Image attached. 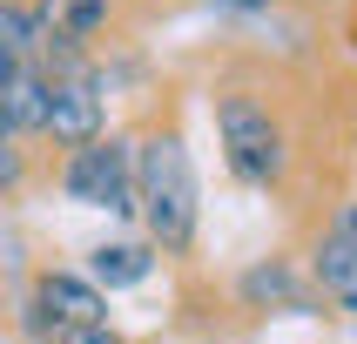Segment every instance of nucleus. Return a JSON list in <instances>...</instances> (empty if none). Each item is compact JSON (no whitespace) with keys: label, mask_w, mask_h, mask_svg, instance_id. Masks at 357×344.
Here are the masks:
<instances>
[{"label":"nucleus","mask_w":357,"mask_h":344,"mask_svg":"<svg viewBox=\"0 0 357 344\" xmlns=\"http://www.w3.org/2000/svg\"><path fill=\"white\" fill-rule=\"evenodd\" d=\"M135 209H142V223H149V237L162 250H189V237H196V169H189V149L176 135L142 142Z\"/></svg>","instance_id":"f257e3e1"},{"label":"nucleus","mask_w":357,"mask_h":344,"mask_svg":"<svg viewBox=\"0 0 357 344\" xmlns=\"http://www.w3.org/2000/svg\"><path fill=\"white\" fill-rule=\"evenodd\" d=\"M61 189L81 202V209H108V216H135V156L128 142L115 135H95L68 156V176Z\"/></svg>","instance_id":"f03ea898"},{"label":"nucleus","mask_w":357,"mask_h":344,"mask_svg":"<svg viewBox=\"0 0 357 344\" xmlns=\"http://www.w3.org/2000/svg\"><path fill=\"white\" fill-rule=\"evenodd\" d=\"M216 128H222V149H229V169H236L243 182H277L283 128L270 121V108H257L250 95H229L216 108Z\"/></svg>","instance_id":"7ed1b4c3"},{"label":"nucleus","mask_w":357,"mask_h":344,"mask_svg":"<svg viewBox=\"0 0 357 344\" xmlns=\"http://www.w3.org/2000/svg\"><path fill=\"white\" fill-rule=\"evenodd\" d=\"M54 142H95L101 135V81L81 68V61H68L61 75H47V121H40Z\"/></svg>","instance_id":"20e7f679"},{"label":"nucleus","mask_w":357,"mask_h":344,"mask_svg":"<svg viewBox=\"0 0 357 344\" xmlns=\"http://www.w3.org/2000/svg\"><path fill=\"white\" fill-rule=\"evenodd\" d=\"M68 324H108V297L95 283L68 277V270H47L40 277V317L34 331H68Z\"/></svg>","instance_id":"39448f33"},{"label":"nucleus","mask_w":357,"mask_h":344,"mask_svg":"<svg viewBox=\"0 0 357 344\" xmlns=\"http://www.w3.org/2000/svg\"><path fill=\"white\" fill-rule=\"evenodd\" d=\"M34 14H40V27H47V40L81 47V40L108 20V0H34Z\"/></svg>","instance_id":"423d86ee"},{"label":"nucleus","mask_w":357,"mask_h":344,"mask_svg":"<svg viewBox=\"0 0 357 344\" xmlns=\"http://www.w3.org/2000/svg\"><path fill=\"white\" fill-rule=\"evenodd\" d=\"M7 121L14 128H40L47 121V68H34V61H20V75L7 81Z\"/></svg>","instance_id":"0eeeda50"},{"label":"nucleus","mask_w":357,"mask_h":344,"mask_svg":"<svg viewBox=\"0 0 357 344\" xmlns=\"http://www.w3.org/2000/svg\"><path fill=\"white\" fill-rule=\"evenodd\" d=\"M317 283L344 304V311H357V243L324 237V250H317Z\"/></svg>","instance_id":"6e6552de"},{"label":"nucleus","mask_w":357,"mask_h":344,"mask_svg":"<svg viewBox=\"0 0 357 344\" xmlns=\"http://www.w3.org/2000/svg\"><path fill=\"white\" fill-rule=\"evenodd\" d=\"M0 47L20 54V61H34L40 47H47V27H40V14L27 0H0Z\"/></svg>","instance_id":"1a4fd4ad"},{"label":"nucleus","mask_w":357,"mask_h":344,"mask_svg":"<svg viewBox=\"0 0 357 344\" xmlns=\"http://www.w3.org/2000/svg\"><path fill=\"white\" fill-rule=\"evenodd\" d=\"M243 297L250 304H283V311H303V283L290 277V270H283V263H263V270H250V277H243Z\"/></svg>","instance_id":"9d476101"},{"label":"nucleus","mask_w":357,"mask_h":344,"mask_svg":"<svg viewBox=\"0 0 357 344\" xmlns=\"http://www.w3.org/2000/svg\"><path fill=\"white\" fill-rule=\"evenodd\" d=\"M142 277H149V250L142 243H101L95 250V283L121 290V283H142Z\"/></svg>","instance_id":"9b49d317"},{"label":"nucleus","mask_w":357,"mask_h":344,"mask_svg":"<svg viewBox=\"0 0 357 344\" xmlns=\"http://www.w3.org/2000/svg\"><path fill=\"white\" fill-rule=\"evenodd\" d=\"M54 344H121L108 324H68V331H54Z\"/></svg>","instance_id":"f8f14e48"},{"label":"nucleus","mask_w":357,"mask_h":344,"mask_svg":"<svg viewBox=\"0 0 357 344\" xmlns=\"http://www.w3.org/2000/svg\"><path fill=\"white\" fill-rule=\"evenodd\" d=\"M14 182H20V156H14V149H7V142H0V196H7Z\"/></svg>","instance_id":"ddd939ff"},{"label":"nucleus","mask_w":357,"mask_h":344,"mask_svg":"<svg viewBox=\"0 0 357 344\" xmlns=\"http://www.w3.org/2000/svg\"><path fill=\"white\" fill-rule=\"evenodd\" d=\"M331 237L357 243V202H344V209H337V223H331Z\"/></svg>","instance_id":"4468645a"},{"label":"nucleus","mask_w":357,"mask_h":344,"mask_svg":"<svg viewBox=\"0 0 357 344\" xmlns=\"http://www.w3.org/2000/svg\"><path fill=\"white\" fill-rule=\"evenodd\" d=\"M20 75V54H7V47H0V95H7V81Z\"/></svg>","instance_id":"2eb2a0df"},{"label":"nucleus","mask_w":357,"mask_h":344,"mask_svg":"<svg viewBox=\"0 0 357 344\" xmlns=\"http://www.w3.org/2000/svg\"><path fill=\"white\" fill-rule=\"evenodd\" d=\"M0 142H14V121H7V101H0Z\"/></svg>","instance_id":"dca6fc26"},{"label":"nucleus","mask_w":357,"mask_h":344,"mask_svg":"<svg viewBox=\"0 0 357 344\" xmlns=\"http://www.w3.org/2000/svg\"><path fill=\"white\" fill-rule=\"evenodd\" d=\"M222 7H270V0H222Z\"/></svg>","instance_id":"f3484780"}]
</instances>
